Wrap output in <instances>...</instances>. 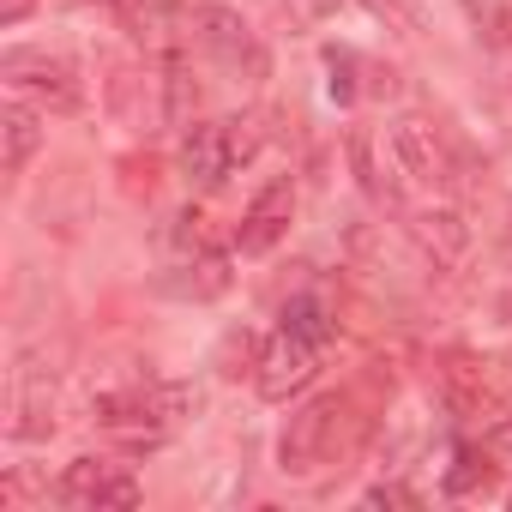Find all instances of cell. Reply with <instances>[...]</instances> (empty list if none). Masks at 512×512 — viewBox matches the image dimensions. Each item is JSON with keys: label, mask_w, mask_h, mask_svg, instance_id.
<instances>
[{"label": "cell", "mask_w": 512, "mask_h": 512, "mask_svg": "<svg viewBox=\"0 0 512 512\" xmlns=\"http://www.w3.org/2000/svg\"><path fill=\"white\" fill-rule=\"evenodd\" d=\"M314 374H320V344L290 332V326H278L266 338L260 362H253V386H260V398H272V404H290Z\"/></svg>", "instance_id": "8992f818"}, {"label": "cell", "mask_w": 512, "mask_h": 512, "mask_svg": "<svg viewBox=\"0 0 512 512\" xmlns=\"http://www.w3.org/2000/svg\"><path fill=\"white\" fill-rule=\"evenodd\" d=\"M31 13V0H0V25H19Z\"/></svg>", "instance_id": "4fadbf2b"}, {"label": "cell", "mask_w": 512, "mask_h": 512, "mask_svg": "<svg viewBox=\"0 0 512 512\" xmlns=\"http://www.w3.org/2000/svg\"><path fill=\"white\" fill-rule=\"evenodd\" d=\"M314 7H320V13H338V7H344V0H314Z\"/></svg>", "instance_id": "9a60e30c"}, {"label": "cell", "mask_w": 512, "mask_h": 512, "mask_svg": "<svg viewBox=\"0 0 512 512\" xmlns=\"http://www.w3.org/2000/svg\"><path fill=\"white\" fill-rule=\"evenodd\" d=\"M356 434H362L356 398L326 392V398H314V404H302V410L290 416V428H284V440H278V464H284L290 476H314V470L338 464V458L356 446Z\"/></svg>", "instance_id": "7a4b0ae2"}, {"label": "cell", "mask_w": 512, "mask_h": 512, "mask_svg": "<svg viewBox=\"0 0 512 512\" xmlns=\"http://www.w3.org/2000/svg\"><path fill=\"white\" fill-rule=\"evenodd\" d=\"M0 79H7V91L31 109H49V115H73L85 103L79 91V73L55 55H37V49H7V61H0Z\"/></svg>", "instance_id": "277c9868"}, {"label": "cell", "mask_w": 512, "mask_h": 512, "mask_svg": "<svg viewBox=\"0 0 512 512\" xmlns=\"http://www.w3.org/2000/svg\"><path fill=\"white\" fill-rule=\"evenodd\" d=\"M103 7H115V13H127V19H145L151 0H103Z\"/></svg>", "instance_id": "5bb4252c"}, {"label": "cell", "mask_w": 512, "mask_h": 512, "mask_svg": "<svg viewBox=\"0 0 512 512\" xmlns=\"http://www.w3.org/2000/svg\"><path fill=\"white\" fill-rule=\"evenodd\" d=\"M193 37L229 67V73H260L266 61H260V43H253V31H247V19L241 13H229V7H199L193 13Z\"/></svg>", "instance_id": "9c48e42d"}, {"label": "cell", "mask_w": 512, "mask_h": 512, "mask_svg": "<svg viewBox=\"0 0 512 512\" xmlns=\"http://www.w3.org/2000/svg\"><path fill=\"white\" fill-rule=\"evenodd\" d=\"M392 157H398V169H404L416 187H428V193H452V187H458V157H452V145H446L428 121H416V115L392 121Z\"/></svg>", "instance_id": "52a82bcc"}, {"label": "cell", "mask_w": 512, "mask_h": 512, "mask_svg": "<svg viewBox=\"0 0 512 512\" xmlns=\"http://www.w3.org/2000/svg\"><path fill=\"white\" fill-rule=\"evenodd\" d=\"M416 235H422V247L440 253V260H458V253H464V223L452 211H422L416 217Z\"/></svg>", "instance_id": "8fae6325"}, {"label": "cell", "mask_w": 512, "mask_h": 512, "mask_svg": "<svg viewBox=\"0 0 512 512\" xmlns=\"http://www.w3.org/2000/svg\"><path fill=\"white\" fill-rule=\"evenodd\" d=\"M253 151H260V121L229 115V121H193L181 133V175L193 187H223Z\"/></svg>", "instance_id": "3957f363"}, {"label": "cell", "mask_w": 512, "mask_h": 512, "mask_svg": "<svg viewBox=\"0 0 512 512\" xmlns=\"http://www.w3.org/2000/svg\"><path fill=\"white\" fill-rule=\"evenodd\" d=\"M284 326H290V332H302V338H314L320 350H326V344H332V332H338V326H332V314H326V302H314V296H296V302L284 308Z\"/></svg>", "instance_id": "7c38bea8"}, {"label": "cell", "mask_w": 512, "mask_h": 512, "mask_svg": "<svg viewBox=\"0 0 512 512\" xmlns=\"http://www.w3.org/2000/svg\"><path fill=\"white\" fill-rule=\"evenodd\" d=\"M55 500L67 512H127L145 500V488L133 482V470H121L109 458H73L55 482Z\"/></svg>", "instance_id": "5b68a950"}, {"label": "cell", "mask_w": 512, "mask_h": 512, "mask_svg": "<svg viewBox=\"0 0 512 512\" xmlns=\"http://www.w3.org/2000/svg\"><path fill=\"white\" fill-rule=\"evenodd\" d=\"M0 139H7V151H0V169L7 175H19L25 163H31V151L43 145V109H31V103H7V115H0Z\"/></svg>", "instance_id": "30bf717a"}, {"label": "cell", "mask_w": 512, "mask_h": 512, "mask_svg": "<svg viewBox=\"0 0 512 512\" xmlns=\"http://www.w3.org/2000/svg\"><path fill=\"white\" fill-rule=\"evenodd\" d=\"M193 410H199V392L181 380H145V386L97 398V422L127 446H163L175 428L193 422Z\"/></svg>", "instance_id": "6da1fadb"}, {"label": "cell", "mask_w": 512, "mask_h": 512, "mask_svg": "<svg viewBox=\"0 0 512 512\" xmlns=\"http://www.w3.org/2000/svg\"><path fill=\"white\" fill-rule=\"evenodd\" d=\"M290 217H296V187H290V181H266L260 193H253V205L241 211L235 247H241V253H272V247L290 235Z\"/></svg>", "instance_id": "ba28073f"}]
</instances>
